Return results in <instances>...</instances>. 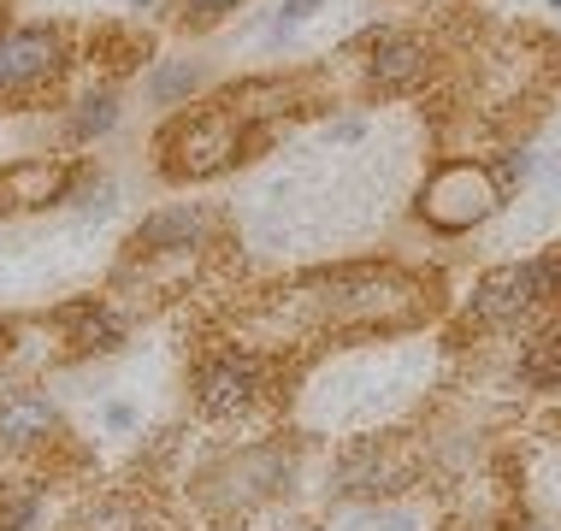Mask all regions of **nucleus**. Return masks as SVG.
I'll return each mask as SVG.
<instances>
[{"mask_svg": "<svg viewBox=\"0 0 561 531\" xmlns=\"http://www.w3.org/2000/svg\"><path fill=\"white\" fill-rule=\"evenodd\" d=\"M556 296H561V254H538V261L491 266L467 296V313L479 325H520L526 313L550 308Z\"/></svg>", "mask_w": 561, "mask_h": 531, "instance_id": "nucleus-1", "label": "nucleus"}, {"mask_svg": "<svg viewBox=\"0 0 561 531\" xmlns=\"http://www.w3.org/2000/svg\"><path fill=\"white\" fill-rule=\"evenodd\" d=\"M496 207H503V189H496V177L473 160L437 165L426 177V189H420V219H426L432 231H467V224L491 219Z\"/></svg>", "mask_w": 561, "mask_h": 531, "instance_id": "nucleus-2", "label": "nucleus"}, {"mask_svg": "<svg viewBox=\"0 0 561 531\" xmlns=\"http://www.w3.org/2000/svg\"><path fill=\"white\" fill-rule=\"evenodd\" d=\"M266 378H272L266 355H254L242 343H225L214 355H202V367H195V407L207 419H237L266 396Z\"/></svg>", "mask_w": 561, "mask_h": 531, "instance_id": "nucleus-3", "label": "nucleus"}, {"mask_svg": "<svg viewBox=\"0 0 561 531\" xmlns=\"http://www.w3.org/2000/svg\"><path fill=\"white\" fill-rule=\"evenodd\" d=\"M66 71V36L48 24H19L0 30V101L30 95V89L54 83Z\"/></svg>", "mask_w": 561, "mask_h": 531, "instance_id": "nucleus-4", "label": "nucleus"}, {"mask_svg": "<svg viewBox=\"0 0 561 531\" xmlns=\"http://www.w3.org/2000/svg\"><path fill=\"white\" fill-rule=\"evenodd\" d=\"M237 142H242V118L231 113V106H219V113H195V118H184V125H178L165 172H172V177L225 172V165L237 160Z\"/></svg>", "mask_w": 561, "mask_h": 531, "instance_id": "nucleus-5", "label": "nucleus"}, {"mask_svg": "<svg viewBox=\"0 0 561 531\" xmlns=\"http://www.w3.org/2000/svg\"><path fill=\"white\" fill-rule=\"evenodd\" d=\"M207 231H214V212H207L202 201H178V207L148 212V219L136 224L130 249L142 254V261H154V254H190V249L207 242Z\"/></svg>", "mask_w": 561, "mask_h": 531, "instance_id": "nucleus-6", "label": "nucleus"}, {"mask_svg": "<svg viewBox=\"0 0 561 531\" xmlns=\"http://www.w3.org/2000/svg\"><path fill=\"white\" fill-rule=\"evenodd\" d=\"M59 431V407L30 384H0V443L7 449H42Z\"/></svg>", "mask_w": 561, "mask_h": 531, "instance_id": "nucleus-7", "label": "nucleus"}, {"mask_svg": "<svg viewBox=\"0 0 561 531\" xmlns=\"http://www.w3.org/2000/svg\"><path fill=\"white\" fill-rule=\"evenodd\" d=\"M432 71V48L420 36H378L367 54V83L385 89V95H402V89L426 83Z\"/></svg>", "mask_w": 561, "mask_h": 531, "instance_id": "nucleus-8", "label": "nucleus"}, {"mask_svg": "<svg viewBox=\"0 0 561 531\" xmlns=\"http://www.w3.org/2000/svg\"><path fill=\"white\" fill-rule=\"evenodd\" d=\"M520 384H533V390H556L561 384V319L556 325H543L533 343H526V355H520Z\"/></svg>", "mask_w": 561, "mask_h": 531, "instance_id": "nucleus-9", "label": "nucleus"}, {"mask_svg": "<svg viewBox=\"0 0 561 531\" xmlns=\"http://www.w3.org/2000/svg\"><path fill=\"white\" fill-rule=\"evenodd\" d=\"M148 101L154 106H172V101H190L195 89H202V66L195 59H165V66H154L148 71Z\"/></svg>", "mask_w": 561, "mask_h": 531, "instance_id": "nucleus-10", "label": "nucleus"}, {"mask_svg": "<svg viewBox=\"0 0 561 531\" xmlns=\"http://www.w3.org/2000/svg\"><path fill=\"white\" fill-rule=\"evenodd\" d=\"M118 125V95L113 89H95V95H83L78 106H71V142H95V136H107Z\"/></svg>", "mask_w": 561, "mask_h": 531, "instance_id": "nucleus-11", "label": "nucleus"}, {"mask_svg": "<svg viewBox=\"0 0 561 531\" xmlns=\"http://www.w3.org/2000/svg\"><path fill=\"white\" fill-rule=\"evenodd\" d=\"M320 7L325 0H278V12H272V24H266V42H290Z\"/></svg>", "mask_w": 561, "mask_h": 531, "instance_id": "nucleus-12", "label": "nucleus"}, {"mask_svg": "<svg viewBox=\"0 0 561 531\" xmlns=\"http://www.w3.org/2000/svg\"><path fill=\"white\" fill-rule=\"evenodd\" d=\"M225 12H237V0H184V19H195V24H214Z\"/></svg>", "mask_w": 561, "mask_h": 531, "instance_id": "nucleus-13", "label": "nucleus"}, {"mask_svg": "<svg viewBox=\"0 0 561 531\" xmlns=\"http://www.w3.org/2000/svg\"><path fill=\"white\" fill-rule=\"evenodd\" d=\"M360 136H367V125H360V118H337V125L325 130V142H360Z\"/></svg>", "mask_w": 561, "mask_h": 531, "instance_id": "nucleus-14", "label": "nucleus"}, {"mask_svg": "<svg viewBox=\"0 0 561 531\" xmlns=\"http://www.w3.org/2000/svg\"><path fill=\"white\" fill-rule=\"evenodd\" d=\"M107 425H113V431H130V425H136V407H130V402H113V407H107Z\"/></svg>", "mask_w": 561, "mask_h": 531, "instance_id": "nucleus-15", "label": "nucleus"}, {"mask_svg": "<svg viewBox=\"0 0 561 531\" xmlns=\"http://www.w3.org/2000/svg\"><path fill=\"white\" fill-rule=\"evenodd\" d=\"M160 7V0H130V12H154Z\"/></svg>", "mask_w": 561, "mask_h": 531, "instance_id": "nucleus-16", "label": "nucleus"}]
</instances>
